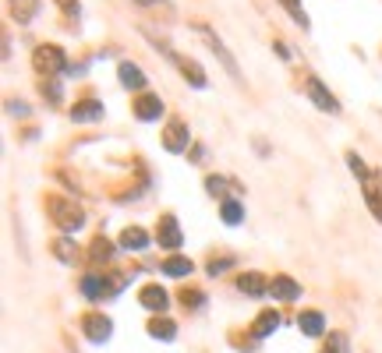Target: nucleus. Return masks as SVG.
<instances>
[{
	"label": "nucleus",
	"mask_w": 382,
	"mask_h": 353,
	"mask_svg": "<svg viewBox=\"0 0 382 353\" xmlns=\"http://www.w3.org/2000/svg\"><path fill=\"white\" fill-rule=\"evenodd\" d=\"M46 216L53 219V226H61L64 233H75V230H82L86 226V212H82V205H75L71 198H61V194H46Z\"/></svg>",
	"instance_id": "f257e3e1"
},
{
	"label": "nucleus",
	"mask_w": 382,
	"mask_h": 353,
	"mask_svg": "<svg viewBox=\"0 0 382 353\" xmlns=\"http://www.w3.org/2000/svg\"><path fill=\"white\" fill-rule=\"evenodd\" d=\"M32 68L39 71V78H57V75L71 71V68H68L64 50H61V46H53V43H43V46H36V50H32Z\"/></svg>",
	"instance_id": "f03ea898"
},
{
	"label": "nucleus",
	"mask_w": 382,
	"mask_h": 353,
	"mask_svg": "<svg viewBox=\"0 0 382 353\" xmlns=\"http://www.w3.org/2000/svg\"><path fill=\"white\" fill-rule=\"evenodd\" d=\"M82 332H86V339H93V343H106L110 339V332H113V322L106 318V315H99V311H89V315H82Z\"/></svg>",
	"instance_id": "7ed1b4c3"
},
{
	"label": "nucleus",
	"mask_w": 382,
	"mask_h": 353,
	"mask_svg": "<svg viewBox=\"0 0 382 353\" xmlns=\"http://www.w3.org/2000/svg\"><path fill=\"white\" fill-rule=\"evenodd\" d=\"M304 92L311 95V102H315L319 110H326V113H340V102H336V95L322 85L315 75H308V78H304Z\"/></svg>",
	"instance_id": "20e7f679"
},
{
	"label": "nucleus",
	"mask_w": 382,
	"mask_h": 353,
	"mask_svg": "<svg viewBox=\"0 0 382 353\" xmlns=\"http://www.w3.org/2000/svg\"><path fill=\"white\" fill-rule=\"evenodd\" d=\"M138 304H142L145 311L163 315V311L170 307V293H167L160 283H149V286H142V290H138Z\"/></svg>",
	"instance_id": "39448f33"
},
{
	"label": "nucleus",
	"mask_w": 382,
	"mask_h": 353,
	"mask_svg": "<svg viewBox=\"0 0 382 353\" xmlns=\"http://www.w3.org/2000/svg\"><path fill=\"white\" fill-rule=\"evenodd\" d=\"M188 142H191L188 124H185V120H170L167 131H163V149H167V152H185Z\"/></svg>",
	"instance_id": "423d86ee"
},
{
	"label": "nucleus",
	"mask_w": 382,
	"mask_h": 353,
	"mask_svg": "<svg viewBox=\"0 0 382 353\" xmlns=\"http://www.w3.org/2000/svg\"><path fill=\"white\" fill-rule=\"evenodd\" d=\"M156 241H160V248H167V251H177V248H181V226H177L174 216H160V223H156Z\"/></svg>",
	"instance_id": "0eeeda50"
},
{
	"label": "nucleus",
	"mask_w": 382,
	"mask_h": 353,
	"mask_svg": "<svg viewBox=\"0 0 382 353\" xmlns=\"http://www.w3.org/2000/svg\"><path fill=\"white\" fill-rule=\"evenodd\" d=\"M131 106H135V117H138V120H160V117H163V99L153 95V92H142Z\"/></svg>",
	"instance_id": "6e6552de"
},
{
	"label": "nucleus",
	"mask_w": 382,
	"mask_h": 353,
	"mask_svg": "<svg viewBox=\"0 0 382 353\" xmlns=\"http://www.w3.org/2000/svg\"><path fill=\"white\" fill-rule=\"evenodd\" d=\"M167 57H170V60L181 68V75L188 78V85L205 88V82H209V78H205V71H202V64H198V60H191V57H177L174 50H167Z\"/></svg>",
	"instance_id": "1a4fd4ad"
},
{
	"label": "nucleus",
	"mask_w": 382,
	"mask_h": 353,
	"mask_svg": "<svg viewBox=\"0 0 382 353\" xmlns=\"http://www.w3.org/2000/svg\"><path fill=\"white\" fill-rule=\"evenodd\" d=\"M195 28H198V36H202V39L209 43V50H212V53H216V57L223 60V68H227V71H230V75L237 78V64H234V57H230V53L223 50V43H220V36H216V32H212L209 25H195Z\"/></svg>",
	"instance_id": "9d476101"
},
{
	"label": "nucleus",
	"mask_w": 382,
	"mask_h": 353,
	"mask_svg": "<svg viewBox=\"0 0 382 353\" xmlns=\"http://www.w3.org/2000/svg\"><path fill=\"white\" fill-rule=\"evenodd\" d=\"M117 286H120V283H110L106 275H82V293H86L89 300H103V297H110Z\"/></svg>",
	"instance_id": "9b49d317"
},
{
	"label": "nucleus",
	"mask_w": 382,
	"mask_h": 353,
	"mask_svg": "<svg viewBox=\"0 0 382 353\" xmlns=\"http://www.w3.org/2000/svg\"><path fill=\"white\" fill-rule=\"evenodd\" d=\"M117 78H120V85H124V88H135V92H142V88L149 85L145 71H142L138 64H131V60H120V68H117Z\"/></svg>",
	"instance_id": "f8f14e48"
},
{
	"label": "nucleus",
	"mask_w": 382,
	"mask_h": 353,
	"mask_svg": "<svg viewBox=\"0 0 382 353\" xmlns=\"http://www.w3.org/2000/svg\"><path fill=\"white\" fill-rule=\"evenodd\" d=\"M237 290L248 293V297H266V293H269V283H266L262 272H244V275H237Z\"/></svg>",
	"instance_id": "ddd939ff"
},
{
	"label": "nucleus",
	"mask_w": 382,
	"mask_h": 353,
	"mask_svg": "<svg viewBox=\"0 0 382 353\" xmlns=\"http://www.w3.org/2000/svg\"><path fill=\"white\" fill-rule=\"evenodd\" d=\"M280 329V311H273V307H266L255 322H252V336L255 339H266V336H273Z\"/></svg>",
	"instance_id": "4468645a"
},
{
	"label": "nucleus",
	"mask_w": 382,
	"mask_h": 353,
	"mask_svg": "<svg viewBox=\"0 0 382 353\" xmlns=\"http://www.w3.org/2000/svg\"><path fill=\"white\" fill-rule=\"evenodd\" d=\"M269 293H273L277 300L290 304V300H297V297H301V286H297L290 275H273V283H269Z\"/></svg>",
	"instance_id": "2eb2a0df"
},
{
	"label": "nucleus",
	"mask_w": 382,
	"mask_h": 353,
	"mask_svg": "<svg viewBox=\"0 0 382 353\" xmlns=\"http://www.w3.org/2000/svg\"><path fill=\"white\" fill-rule=\"evenodd\" d=\"M103 117V102L99 99H82L71 106V120L75 124H89V120H99Z\"/></svg>",
	"instance_id": "dca6fc26"
},
{
	"label": "nucleus",
	"mask_w": 382,
	"mask_h": 353,
	"mask_svg": "<svg viewBox=\"0 0 382 353\" xmlns=\"http://www.w3.org/2000/svg\"><path fill=\"white\" fill-rule=\"evenodd\" d=\"M365 184V201H368V209H372V216L382 223V176H368V180H361Z\"/></svg>",
	"instance_id": "f3484780"
},
{
	"label": "nucleus",
	"mask_w": 382,
	"mask_h": 353,
	"mask_svg": "<svg viewBox=\"0 0 382 353\" xmlns=\"http://www.w3.org/2000/svg\"><path fill=\"white\" fill-rule=\"evenodd\" d=\"M149 248V233L142 226H128L120 233V251H145Z\"/></svg>",
	"instance_id": "a211bd4d"
},
{
	"label": "nucleus",
	"mask_w": 382,
	"mask_h": 353,
	"mask_svg": "<svg viewBox=\"0 0 382 353\" xmlns=\"http://www.w3.org/2000/svg\"><path fill=\"white\" fill-rule=\"evenodd\" d=\"M160 272H163V275H174V279H185V275L195 272V262H191V258H181V255H170V258H163Z\"/></svg>",
	"instance_id": "6ab92c4d"
},
{
	"label": "nucleus",
	"mask_w": 382,
	"mask_h": 353,
	"mask_svg": "<svg viewBox=\"0 0 382 353\" xmlns=\"http://www.w3.org/2000/svg\"><path fill=\"white\" fill-rule=\"evenodd\" d=\"M297 329H301L304 336H322V332H326V318H322L319 311H301V315H297Z\"/></svg>",
	"instance_id": "aec40b11"
},
{
	"label": "nucleus",
	"mask_w": 382,
	"mask_h": 353,
	"mask_svg": "<svg viewBox=\"0 0 382 353\" xmlns=\"http://www.w3.org/2000/svg\"><path fill=\"white\" fill-rule=\"evenodd\" d=\"M7 4H11V18L18 25H29L39 14V0H7Z\"/></svg>",
	"instance_id": "412c9836"
},
{
	"label": "nucleus",
	"mask_w": 382,
	"mask_h": 353,
	"mask_svg": "<svg viewBox=\"0 0 382 353\" xmlns=\"http://www.w3.org/2000/svg\"><path fill=\"white\" fill-rule=\"evenodd\" d=\"M149 336H153V339L170 343V339L177 336V325H174L170 318H163V315H160V318H153V322H149Z\"/></svg>",
	"instance_id": "4be33fe9"
},
{
	"label": "nucleus",
	"mask_w": 382,
	"mask_h": 353,
	"mask_svg": "<svg viewBox=\"0 0 382 353\" xmlns=\"http://www.w3.org/2000/svg\"><path fill=\"white\" fill-rule=\"evenodd\" d=\"M53 255H57L64 265H75L78 262V244L68 241V237H57V241H53Z\"/></svg>",
	"instance_id": "5701e85b"
},
{
	"label": "nucleus",
	"mask_w": 382,
	"mask_h": 353,
	"mask_svg": "<svg viewBox=\"0 0 382 353\" xmlns=\"http://www.w3.org/2000/svg\"><path fill=\"white\" fill-rule=\"evenodd\" d=\"M220 216H223V223H227V226H237V223L244 219V205H241V201H234V198H227V201L220 205Z\"/></svg>",
	"instance_id": "b1692460"
},
{
	"label": "nucleus",
	"mask_w": 382,
	"mask_h": 353,
	"mask_svg": "<svg viewBox=\"0 0 382 353\" xmlns=\"http://www.w3.org/2000/svg\"><path fill=\"white\" fill-rule=\"evenodd\" d=\"M89 258H93V262H103V265L113 258V244H110V241H106L103 233H99L93 244H89Z\"/></svg>",
	"instance_id": "393cba45"
},
{
	"label": "nucleus",
	"mask_w": 382,
	"mask_h": 353,
	"mask_svg": "<svg viewBox=\"0 0 382 353\" xmlns=\"http://www.w3.org/2000/svg\"><path fill=\"white\" fill-rule=\"evenodd\" d=\"M39 92H43V99L53 102V106L64 102V92H61V82H57V78H39Z\"/></svg>",
	"instance_id": "a878e982"
},
{
	"label": "nucleus",
	"mask_w": 382,
	"mask_h": 353,
	"mask_svg": "<svg viewBox=\"0 0 382 353\" xmlns=\"http://www.w3.org/2000/svg\"><path fill=\"white\" fill-rule=\"evenodd\" d=\"M280 4H284L286 11H290V18H294L301 28H308V25H311V21H308V11L301 7V0H280Z\"/></svg>",
	"instance_id": "bb28decb"
},
{
	"label": "nucleus",
	"mask_w": 382,
	"mask_h": 353,
	"mask_svg": "<svg viewBox=\"0 0 382 353\" xmlns=\"http://www.w3.org/2000/svg\"><path fill=\"white\" fill-rule=\"evenodd\" d=\"M181 304H185V307H191V311H198V307L205 304V293H202V290H191V286H185V290H181Z\"/></svg>",
	"instance_id": "cd10ccee"
},
{
	"label": "nucleus",
	"mask_w": 382,
	"mask_h": 353,
	"mask_svg": "<svg viewBox=\"0 0 382 353\" xmlns=\"http://www.w3.org/2000/svg\"><path fill=\"white\" fill-rule=\"evenodd\" d=\"M227 184H230L227 176H209V180H205V191H209L212 198H223V201H227Z\"/></svg>",
	"instance_id": "c85d7f7f"
},
{
	"label": "nucleus",
	"mask_w": 382,
	"mask_h": 353,
	"mask_svg": "<svg viewBox=\"0 0 382 353\" xmlns=\"http://www.w3.org/2000/svg\"><path fill=\"white\" fill-rule=\"evenodd\" d=\"M347 167H351V174L361 176V180H368V176H372V170L365 167V159H361L358 152H347Z\"/></svg>",
	"instance_id": "c756f323"
},
{
	"label": "nucleus",
	"mask_w": 382,
	"mask_h": 353,
	"mask_svg": "<svg viewBox=\"0 0 382 353\" xmlns=\"http://www.w3.org/2000/svg\"><path fill=\"white\" fill-rule=\"evenodd\" d=\"M322 353H347V336L344 332H329V343Z\"/></svg>",
	"instance_id": "7c9ffc66"
},
{
	"label": "nucleus",
	"mask_w": 382,
	"mask_h": 353,
	"mask_svg": "<svg viewBox=\"0 0 382 353\" xmlns=\"http://www.w3.org/2000/svg\"><path fill=\"white\" fill-rule=\"evenodd\" d=\"M57 4H61V11H64L68 18H78V14H82V4H78V0H57Z\"/></svg>",
	"instance_id": "2f4dec72"
},
{
	"label": "nucleus",
	"mask_w": 382,
	"mask_h": 353,
	"mask_svg": "<svg viewBox=\"0 0 382 353\" xmlns=\"http://www.w3.org/2000/svg\"><path fill=\"white\" fill-rule=\"evenodd\" d=\"M230 265H234V258H220V262L212 258V262H209V275H220V272H227Z\"/></svg>",
	"instance_id": "473e14b6"
},
{
	"label": "nucleus",
	"mask_w": 382,
	"mask_h": 353,
	"mask_svg": "<svg viewBox=\"0 0 382 353\" xmlns=\"http://www.w3.org/2000/svg\"><path fill=\"white\" fill-rule=\"evenodd\" d=\"M7 110H11L14 117H29V106H25L21 99H11V102H7Z\"/></svg>",
	"instance_id": "72a5a7b5"
},
{
	"label": "nucleus",
	"mask_w": 382,
	"mask_h": 353,
	"mask_svg": "<svg viewBox=\"0 0 382 353\" xmlns=\"http://www.w3.org/2000/svg\"><path fill=\"white\" fill-rule=\"evenodd\" d=\"M273 50H277L284 60H290V46H286V43H280V39H277V43H273Z\"/></svg>",
	"instance_id": "f704fd0d"
},
{
	"label": "nucleus",
	"mask_w": 382,
	"mask_h": 353,
	"mask_svg": "<svg viewBox=\"0 0 382 353\" xmlns=\"http://www.w3.org/2000/svg\"><path fill=\"white\" fill-rule=\"evenodd\" d=\"M138 4H156V0H138Z\"/></svg>",
	"instance_id": "c9c22d12"
}]
</instances>
